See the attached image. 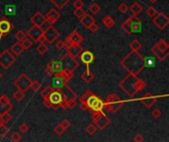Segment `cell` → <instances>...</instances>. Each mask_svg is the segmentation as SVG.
Masks as SVG:
<instances>
[{"label":"cell","instance_id":"cell-1","mask_svg":"<svg viewBox=\"0 0 169 142\" xmlns=\"http://www.w3.org/2000/svg\"><path fill=\"white\" fill-rule=\"evenodd\" d=\"M120 64L130 74H134L138 76L145 67V58L138 51H132L121 60Z\"/></svg>","mask_w":169,"mask_h":142},{"label":"cell","instance_id":"cell-2","mask_svg":"<svg viewBox=\"0 0 169 142\" xmlns=\"http://www.w3.org/2000/svg\"><path fill=\"white\" fill-rule=\"evenodd\" d=\"M119 87L130 98H134L138 93H139V92L145 88L146 83L142 79L138 78L137 75L129 73L119 83Z\"/></svg>","mask_w":169,"mask_h":142},{"label":"cell","instance_id":"cell-3","mask_svg":"<svg viewBox=\"0 0 169 142\" xmlns=\"http://www.w3.org/2000/svg\"><path fill=\"white\" fill-rule=\"evenodd\" d=\"M79 107L82 111H89L90 112H93L103 111L104 108V102L91 90H87L79 98Z\"/></svg>","mask_w":169,"mask_h":142},{"label":"cell","instance_id":"cell-4","mask_svg":"<svg viewBox=\"0 0 169 142\" xmlns=\"http://www.w3.org/2000/svg\"><path fill=\"white\" fill-rule=\"evenodd\" d=\"M126 101L122 100L117 94H110L106 101L104 102V112H117L120 108L124 106Z\"/></svg>","mask_w":169,"mask_h":142},{"label":"cell","instance_id":"cell-5","mask_svg":"<svg viewBox=\"0 0 169 142\" xmlns=\"http://www.w3.org/2000/svg\"><path fill=\"white\" fill-rule=\"evenodd\" d=\"M60 62L61 64L62 70H64L70 74H73L74 71L79 67V62L76 60V58L71 56L67 52L61 57Z\"/></svg>","mask_w":169,"mask_h":142},{"label":"cell","instance_id":"cell-6","mask_svg":"<svg viewBox=\"0 0 169 142\" xmlns=\"http://www.w3.org/2000/svg\"><path fill=\"white\" fill-rule=\"evenodd\" d=\"M72 75L73 74H70L64 70H61V72L54 74L53 76V87L54 88V90L61 91L64 87V85H66L70 81V79L72 78Z\"/></svg>","mask_w":169,"mask_h":142},{"label":"cell","instance_id":"cell-7","mask_svg":"<svg viewBox=\"0 0 169 142\" xmlns=\"http://www.w3.org/2000/svg\"><path fill=\"white\" fill-rule=\"evenodd\" d=\"M91 116H92L93 123L96 125L97 129H99V130H104L111 123V119L105 115V112L103 111L93 112H91Z\"/></svg>","mask_w":169,"mask_h":142},{"label":"cell","instance_id":"cell-8","mask_svg":"<svg viewBox=\"0 0 169 142\" xmlns=\"http://www.w3.org/2000/svg\"><path fill=\"white\" fill-rule=\"evenodd\" d=\"M62 101V95L61 91L53 90L50 92L49 97L46 100H44V105L49 108H53V110H57L61 108V104Z\"/></svg>","mask_w":169,"mask_h":142},{"label":"cell","instance_id":"cell-9","mask_svg":"<svg viewBox=\"0 0 169 142\" xmlns=\"http://www.w3.org/2000/svg\"><path fill=\"white\" fill-rule=\"evenodd\" d=\"M16 56L12 53L9 49H4V51L0 53V66L3 69H9L12 65L15 63Z\"/></svg>","mask_w":169,"mask_h":142},{"label":"cell","instance_id":"cell-10","mask_svg":"<svg viewBox=\"0 0 169 142\" xmlns=\"http://www.w3.org/2000/svg\"><path fill=\"white\" fill-rule=\"evenodd\" d=\"M31 83H32V80L29 78V76H27V74L22 73L14 81V86L16 87L17 89L22 90L24 92H27L29 89H30Z\"/></svg>","mask_w":169,"mask_h":142},{"label":"cell","instance_id":"cell-11","mask_svg":"<svg viewBox=\"0 0 169 142\" xmlns=\"http://www.w3.org/2000/svg\"><path fill=\"white\" fill-rule=\"evenodd\" d=\"M152 23L159 30H164L169 25V17L164 12H157V14L152 18Z\"/></svg>","mask_w":169,"mask_h":142},{"label":"cell","instance_id":"cell-12","mask_svg":"<svg viewBox=\"0 0 169 142\" xmlns=\"http://www.w3.org/2000/svg\"><path fill=\"white\" fill-rule=\"evenodd\" d=\"M61 70H62V67H61V64L60 60L52 59L48 64H46L45 72H46V75H48V76H53L54 74L61 72Z\"/></svg>","mask_w":169,"mask_h":142},{"label":"cell","instance_id":"cell-13","mask_svg":"<svg viewBox=\"0 0 169 142\" xmlns=\"http://www.w3.org/2000/svg\"><path fill=\"white\" fill-rule=\"evenodd\" d=\"M14 29V26L6 17L0 19V41L3 37H6Z\"/></svg>","mask_w":169,"mask_h":142},{"label":"cell","instance_id":"cell-14","mask_svg":"<svg viewBox=\"0 0 169 142\" xmlns=\"http://www.w3.org/2000/svg\"><path fill=\"white\" fill-rule=\"evenodd\" d=\"M43 36L45 37L46 43H48L49 44H52L58 39L60 33H58L53 26H50L46 31L43 32Z\"/></svg>","mask_w":169,"mask_h":142},{"label":"cell","instance_id":"cell-15","mask_svg":"<svg viewBox=\"0 0 169 142\" xmlns=\"http://www.w3.org/2000/svg\"><path fill=\"white\" fill-rule=\"evenodd\" d=\"M84 41V37L79 34L77 31H72L70 34L66 37V39L63 41L64 44L67 45L68 44H80Z\"/></svg>","mask_w":169,"mask_h":142},{"label":"cell","instance_id":"cell-16","mask_svg":"<svg viewBox=\"0 0 169 142\" xmlns=\"http://www.w3.org/2000/svg\"><path fill=\"white\" fill-rule=\"evenodd\" d=\"M12 108H13V105H12L9 97L7 95L0 96V115L3 112H10Z\"/></svg>","mask_w":169,"mask_h":142},{"label":"cell","instance_id":"cell-17","mask_svg":"<svg viewBox=\"0 0 169 142\" xmlns=\"http://www.w3.org/2000/svg\"><path fill=\"white\" fill-rule=\"evenodd\" d=\"M139 101L141 102V104L146 108H150L153 107V105L156 103V101H157V97L153 96L151 93H149V92H147V93H145V95H143L142 97L139 99Z\"/></svg>","mask_w":169,"mask_h":142},{"label":"cell","instance_id":"cell-18","mask_svg":"<svg viewBox=\"0 0 169 142\" xmlns=\"http://www.w3.org/2000/svg\"><path fill=\"white\" fill-rule=\"evenodd\" d=\"M80 57V61L86 65V70H89V64H91L95 59V56L90 51H82L78 55Z\"/></svg>","mask_w":169,"mask_h":142},{"label":"cell","instance_id":"cell-19","mask_svg":"<svg viewBox=\"0 0 169 142\" xmlns=\"http://www.w3.org/2000/svg\"><path fill=\"white\" fill-rule=\"evenodd\" d=\"M66 48V52L70 54L71 56H73L76 58L80 53H81V51H83L81 45L80 44H68L67 45H65Z\"/></svg>","mask_w":169,"mask_h":142},{"label":"cell","instance_id":"cell-20","mask_svg":"<svg viewBox=\"0 0 169 142\" xmlns=\"http://www.w3.org/2000/svg\"><path fill=\"white\" fill-rule=\"evenodd\" d=\"M42 35H43V31L41 30L39 26H35V25H33L27 32V36H29L33 41H38Z\"/></svg>","mask_w":169,"mask_h":142},{"label":"cell","instance_id":"cell-21","mask_svg":"<svg viewBox=\"0 0 169 142\" xmlns=\"http://www.w3.org/2000/svg\"><path fill=\"white\" fill-rule=\"evenodd\" d=\"M150 51L160 61H164L169 55V51H163L161 49H159L158 48H156L155 45H153V47L150 48Z\"/></svg>","mask_w":169,"mask_h":142},{"label":"cell","instance_id":"cell-22","mask_svg":"<svg viewBox=\"0 0 169 142\" xmlns=\"http://www.w3.org/2000/svg\"><path fill=\"white\" fill-rule=\"evenodd\" d=\"M46 19L49 21L50 24H54L57 21L61 18V14L57 9H50V11H48V13L46 15Z\"/></svg>","mask_w":169,"mask_h":142},{"label":"cell","instance_id":"cell-23","mask_svg":"<svg viewBox=\"0 0 169 142\" xmlns=\"http://www.w3.org/2000/svg\"><path fill=\"white\" fill-rule=\"evenodd\" d=\"M46 20V16L43 13H41V12H37V13H35L31 17V22L33 25H35V26H40V25L43 24Z\"/></svg>","mask_w":169,"mask_h":142},{"label":"cell","instance_id":"cell-24","mask_svg":"<svg viewBox=\"0 0 169 142\" xmlns=\"http://www.w3.org/2000/svg\"><path fill=\"white\" fill-rule=\"evenodd\" d=\"M80 23H81V25L83 27H85L86 29H88L93 23H95V19H94V17H92L90 14L85 13L83 17L80 18Z\"/></svg>","mask_w":169,"mask_h":142},{"label":"cell","instance_id":"cell-25","mask_svg":"<svg viewBox=\"0 0 169 142\" xmlns=\"http://www.w3.org/2000/svg\"><path fill=\"white\" fill-rule=\"evenodd\" d=\"M132 22H133V33H138L141 30V25L142 22L141 20L138 17V15H133L132 17Z\"/></svg>","mask_w":169,"mask_h":142},{"label":"cell","instance_id":"cell-26","mask_svg":"<svg viewBox=\"0 0 169 142\" xmlns=\"http://www.w3.org/2000/svg\"><path fill=\"white\" fill-rule=\"evenodd\" d=\"M121 29L126 33L127 35L133 34V22H132L130 17L127 19L125 22L121 25Z\"/></svg>","mask_w":169,"mask_h":142},{"label":"cell","instance_id":"cell-27","mask_svg":"<svg viewBox=\"0 0 169 142\" xmlns=\"http://www.w3.org/2000/svg\"><path fill=\"white\" fill-rule=\"evenodd\" d=\"M23 51H24V48L20 41H16V43L11 47V52L13 53L15 56H20Z\"/></svg>","mask_w":169,"mask_h":142},{"label":"cell","instance_id":"cell-28","mask_svg":"<svg viewBox=\"0 0 169 142\" xmlns=\"http://www.w3.org/2000/svg\"><path fill=\"white\" fill-rule=\"evenodd\" d=\"M102 24L104 25V27L106 29H111L114 27V25H115V21H114V19L110 15H106L102 19Z\"/></svg>","mask_w":169,"mask_h":142},{"label":"cell","instance_id":"cell-29","mask_svg":"<svg viewBox=\"0 0 169 142\" xmlns=\"http://www.w3.org/2000/svg\"><path fill=\"white\" fill-rule=\"evenodd\" d=\"M129 9L133 13V15H138L139 13H141V11L143 10V7L138 2H134Z\"/></svg>","mask_w":169,"mask_h":142},{"label":"cell","instance_id":"cell-30","mask_svg":"<svg viewBox=\"0 0 169 142\" xmlns=\"http://www.w3.org/2000/svg\"><path fill=\"white\" fill-rule=\"evenodd\" d=\"M50 1L52 2L58 10H61L71 1V0H50Z\"/></svg>","mask_w":169,"mask_h":142},{"label":"cell","instance_id":"cell-31","mask_svg":"<svg viewBox=\"0 0 169 142\" xmlns=\"http://www.w3.org/2000/svg\"><path fill=\"white\" fill-rule=\"evenodd\" d=\"M80 77H81V79L85 83H90V82H92V80L94 79L95 76L90 70H86L85 72H83L81 75H80Z\"/></svg>","mask_w":169,"mask_h":142},{"label":"cell","instance_id":"cell-32","mask_svg":"<svg viewBox=\"0 0 169 142\" xmlns=\"http://www.w3.org/2000/svg\"><path fill=\"white\" fill-rule=\"evenodd\" d=\"M156 48H158L159 49H161L163 51H169V44H167V41L163 39L158 40V41L155 44Z\"/></svg>","mask_w":169,"mask_h":142},{"label":"cell","instance_id":"cell-33","mask_svg":"<svg viewBox=\"0 0 169 142\" xmlns=\"http://www.w3.org/2000/svg\"><path fill=\"white\" fill-rule=\"evenodd\" d=\"M53 90H54V88L53 87V85H48V86L46 87V88H44V90L42 91L41 94H40L41 97H42V99H43V101L49 97V95L50 94V92L53 91Z\"/></svg>","mask_w":169,"mask_h":142},{"label":"cell","instance_id":"cell-34","mask_svg":"<svg viewBox=\"0 0 169 142\" xmlns=\"http://www.w3.org/2000/svg\"><path fill=\"white\" fill-rule=\"evenodd\" d=\"M141 48H142V44L141 41L138 40H134L132 43L130 44V48L134 51H138Z\"/></svg>","mask_w":169,"mask_h":142},{"label":"cell","instance_id":"cell-35","mask_svg":"<svg viewBox=\"0 0 169 142\" xmlns=\"http://www.w3.org/2000/svg\"><path fill=\"white\" fill-rule=\"evenodd\" d=\"M25 93H26V92L17 89V91L13 94V98L15 99V101L21 102V101H23V99L25 98Z\"/></svg>","mask_w":169,"mask_h":142},{"label":"cell","instance_id":"cell-36","mask_svg":"<svg viewBox=\"0 0 169 142\" xmlns=\"http://www.w3.org/2000/svg\"><path fill=\"white\" fill-rule=\"evenodd\" d=\"M20 43H21V44H22L24 51L25 49H29L33 45V41L30 39V37H25L22 41H20Z\"/></svg>","mask_w":169,"mask_h":142},{"label":"cell","instance_id":"cell-37","mask_svg":"<svg viewBox=\"0 0 169 142\" xmlns=\"http://www.w3.org/2000/svg\"><path fill=\"white\" fill-rule=\"evenodd\" d=\"M13 119L12 115L9 112H3V114L0 115V119L2 120L3 123H8L9 122H11V119Z\"/></svg>","mask_w":169,"mask_h":142},{"label":"cell","instance_id":"cell-38","mask_svg":"<svg viewBox=\"0 0 169 142\" xmlns=\"http://www.w3.org/2000/svg\"><path fill=\"white\" fill-rule=\"evenodd\" d=\"M37 51L38 52H39L40 54H46V52H48L49 51V47L46 44V43H40V44L37 47Z\"/></svg>","mask_w":169,"mask_h":142},{"label":"cell","instance_id":"cell-39","mask_svg":"<svg viewBox=\"0 0 169 142\" xmlns=\"http://www.w3.org/2000/svg\"><path fill=\"white\" fill-rule=\"evenodd\" d=\"M85 131L87 134H89V135H94L96 131H97V127H96V125L94 123H90V124H88L86 128H85Z\"/></svg>","mask_w":169,"mask_h":142},{"label":"cell","instance_id":"cell-40","mask_svg":"<svg viewBox=\"0 0 169 142\" xmlns=\"http://www.w3.org/2000/svg\"><path fill=\"white\" fill-rule=\"evenodd\" d=\"M26 37H27V33L22 30H19L15 33V39L17 40V41H22Z\"/></svg>","mask_w":169,"mask_h":142},{"label":"cell","instance_id":"cell-41","mask_svg":"<svg viewBox=\"0 0 169 142\" xmlns=\"http://www.w3.org/2000/svg\"><path fill=\"white\" fill-rule=\"evenodd\" d=\"M8 132H9V127L7 126L6 123L0 124V137H1V138L5 137Z\"/></svg>","mask_w":169,"mask_h":142},{"label":"cell","instance_id":"cell-42","mask_svg":"<svg viewBox=\"0 0 169 142\" xmlns=\"http://www.w3.org/2000/svg\"><path fill=\"white\" fill-rule=\"evenodd\" d=\"M157 10H156V8L155 7H153V6H149V7H147V9H146V11H145V13H146V15L149 16V17H150V18H153L154 16L157 14Z\"/></svg>","mask_w":169,"mask_h":142},{"label":"cell","instance_id":"cell-43","mask_svg":"<svg viewBox=\"0 0 169 142\" xmlns=\"http://www.w3.org/2000/svg\"><path fill=\"white\" fill-rule=\"evenodd\" d=\"M42 88V84L39 82V81H32L31 83V87L30 89H32L33 92H35V93H37V92H39L40 89Z\"/></svg>","mask_w":169,"mask_h":142},{"label":"cell","instance_id":"cell-44","mask_svg":"<svg viewBox=\"0 0 169 142\" xmlns=\"http://www.w3.org/2000/svg\"><path fill=\"white\" fill-rule=\"evenodd\" d=\"M89 10H90V12L92 14L95 15V14H98L99 12L101 11V7L97 3L94 2V3H92L91 5L89 6Z\"/></svg>","mask_w":169,"mask_h":142},{"label":"cell","instance_id":"cell-45","mask_svg":"<svg viewBox=\"0 0 169 142\" xmlns=\"http://www.w3.org/2000/svg\"><path fill=\"white\" fill-rule=\"evenodd\" d=\"M76 100L75 98H69L68 100H67L66 102V108H70V110H72V108H75V106H76Z\"/></svg>","mask_w":169,"mask_h":142},{"label":"cell","instance_id":"cell-46","mask_svg":"<svg viewBox=\"0 0 169 142\" xmlns=\"http://www.w3.org/2000/svg\"><path fill=\"white\" fill-rule=\"evenodd\" d=\"M64 130L65 129L63 128V126L60 123V124H57V125H56L54 126V128H53V131H54V133H56L57 135H58V136H61V135H62L63 134V132H64Z\"/></svg>","mask_w":169,"mask_h":142},{"label":"cell","instance_id":"cell-47","mask_svg":"<svg viewBox=\"0 0 169 142\" xmlns=\"http://www.w3.org/2000/svg\"><path fill=\"white\" fill-rule=\"evenodd\" d=\"M10 139H11L12 141H14V142H19V141L22 140V135H21L19 132L15 131V132H13V133L11 134Z\"/></svg>","mask_w":169,"mask_h":142},{"label":"cell","instance_id":"cell-48","mask_svg":"<svg viewBox=\"0 0 169 142\" xmlns=\"http://www.w3.org/2000/svg\"><path fill=\"white\" fill-rule=\"evenodd\" d=\"M86 12L84 11L82 8H76V9L74 10V12H73V14H74V16L76 18H78V19H80L81 17H83L84 16V14H85Z\"/></svg>","mask_w":169,"mask_h":142},{"label":"cell","instance_id":"cell-49","mask_svg":"<svg viewBox=\"0 0 169 142\" xmlns=\"http://www.w3.org/2000/svg\"><path fill=\"white\" fill-rule=\"evenodd\" d=\"M151 116H153L154 119H158V118H160V115H162V112H161V110L160 108H154L152 111H151Z\"/></svg>","mask_w":169,"mask_h":142},{"label":"cell","instance_id":"cell-50","mask_svg":"<svg viewBox=\"0 0 169 142\" xmlns=\"http://www.w3.org/2000/svg\"><path fill=\"white\" fill-rule=\"evenodd\" d=\"M118 9H119V12L121 14H126L129 11V6L126 3H121L119 7H118Z\"/></svg>","mask_w":169,"mask_h":142},{"label":"cell","instance_id":"cell-51","mask_svg":"<svg viewBox=\"0 0 169 142\" xmlns=\"http://www.w3.org/2000/svg\"><path fill=\"white\" fill-rule=\"evenodd\" d=\"M16 12L15 5H7L6 6V14L7 15H14Z\"/></svg>","mask_w":169,"mask_h":142},{"label":"cell","instance_id":"cell-52","mask_svg":"<svg viewBox=\"0 0 169 142\" xmlns=\"http://www.w3.org/2000/svg\"><path fill=\"white\" fill-rule=\"evenodd\" d=\"M72 6L76 9V8H83L84 6V2L82 0H74L72 3Z\"/></svg>","mask_w":169,"mask_h":142},{"label":"cell","instance_id":"cell-53","mask_svg":"<svg viewBox=\"0 0 169 142\" xmlns=\"http://www.w3.org/2000/svg\"><path fill=\"white\" fill-rule=\"evenodd\" d=\"M88 30H89L91 33H93V34H95V33H97L98 32V30H99V26H98V24H96V22L95 23H93L91 26L88 28Z\"/></svg>","mask_w":169,"mask_h":142},{"label":"cell","instance_id":"cell-54","mask_svg":"<svg viewBox=\"0 0 169 142\" xmlns=\"http://www.w3.org/2000/svg\"><path fill=\"white\" fill-rule=\"evenodd\" d=\"M50 26H52V24H50V23L49 22L48 20H46L45 22H44L43 24H42V25H40L39 27H40V29H41V30L44 32V31H46V29H48V28H49Z\"/></svg>","mask_w":169,"mask_h":142},{"label":"cell","instance_id":"cell-55","mask_svg":"<svg viewBox=\"0 0 169 142\" xmlns=\"http://www.w3.org/2000/svg\"><path fill=\"white\" fill-rule=\"evenodd\" d=\"M19 130L22 132V133H27L28 132V130H29V125L27 124V123H22L19 126Z\"/></svg>","mask_w":169,"mask_h":142},{"label":"cell","instance_id":"cell-56","mask_svg":"<svg viewBox=\"0 0 169 142\" xmlns=\"http://www.w3.org/2000/svg\"><path fill=\"white\" fill-rule=\"evenodd\" d=\"M56 48L58 49V51H62V49H64V48H65L64 41H57Z\"/></svg>","mask_w":169,"mask_h":142},{"label":"cell","instance_id":"cell-57","mask_svg":"<svg viewBox=\"0 0 169 142\" xmlns=\"http://www.w3.org/2000/svg\"><path fill=\"white\" fill-rule=\"evenodd\" d=\"M61 124L63 126V128L64 129H67V128H69L70 126H71V123H70V122L68 119H62V122H61Z\"/></svg>","mask_w":169,"mask_h":142},{"label":"cell","instance_id":"cell-58","mask_svg":"<svg viewBox=\"0 0 169 142\" xmlns=\"http://www.w3.org/2000/svg\"><path fill=\"white\" fill-rule=\"evenodd\" d=\"M133 140L134 142H142L143 141V136L141 134V133H137V134L134 136Z\"/></svg>","mask_w":169,"mask_h":142},{"label":"cell","instance_id":"cell-59","mask_svg":"<svg viewBox=\"0 0 169 142\" xmlns=\"http://www.w3.org/2000/svg\"><path fill=\"white\" fill-rule=\"evenodd\" d=\"M149 64V66H154V60L151 59H145V66Z\"/></svg>","mask_w":169,"mask_h":142},{"label":"cell","instance_id":"cell-60","mask_svg":"<svg viewBox=\"0 0 169 142\" xmlns=\"http://www.w3.org/2000/svg\"><path fill=\"white\" fill-rule=\"evenodd\" d=\"M149 1L150 2V3H156L158 1V0H149Z\"/></svg>","mask_w":169,"mask_h":142},{"label":"cell","instance_id":"cell-61","mask_svg":"<svg viewBox=\"0 0 169 142\" xmlns=\"http://www.w3.org/2000/svg\"><path fill=\"white\" fill-rule=\"evenodd\" d=\"M1 77H2V72L0 71V79H1Z\"/></svg>","mask_w":169,"mask_h":142},{"label":"cell","instance_id":"cell-62","mask_svg":"<svg viewBox=\"0 0 169 142\" xmlns=\"http://www.w3.org/2000/svg\"><path fill=\"white\" fill-rule=\"evenodd\" d=\"M2 123H3V122H2V120H1V119H0V124H2Z\"/></svg>","mask_w":169,"mask_h":142}]
</instances>
